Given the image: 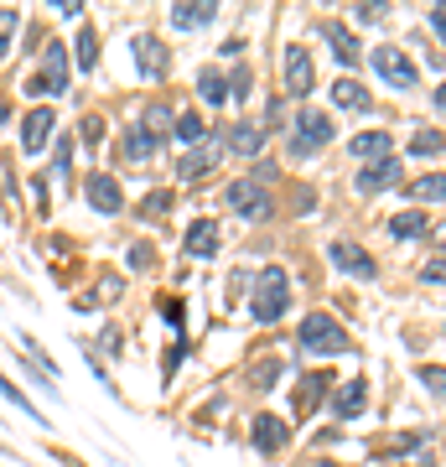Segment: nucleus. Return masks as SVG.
<instances>
[{
  "label": "nucleus",
  "mask_w": 446,
  "mask_h": 467,
  "mask_svg": "<svg viewBox=\"0 0 446 467\" xmlns=\"http://www.w3.org/2000/svg\"><path fill=\"white\" fill-rule=\"evenodd\" d=\"M285 306H291V281H285V270L264 265L260 275H254V301H249V312H254V322H281Z\"/></svg>",
  "instance_id": "1"
},
{
  "label": "nucleus",
  "mask_w": 446,
  "mask_h": 467,
  "mask_svg": "<svg viewBox=\"0 0 446 467\" xmlns=\"http://www.w3.org/2000/svg\"><path fill=\"white\" fill-rule=\"evenodd\" d=\"M301 348L306 353H347L353 343H347L343 322L327 317V312H312V317L301 322Z\"/></svg>",
  "instance_id": "2"
},
{
  "label": "nucleus",
  "mask_w": 446,
  "mask_h": 467,
  "mask_svg": "<svg viewBox=\"0 0 446 467\" xmlns=\"http://www.w3.org/2000/svg\"><path fill=\"white\" fill-rule=\"evenodd\" d=\"M229 208L239 218H249V223H260V218L275 213V198H270V187L254 182V177H239V182L229 187Z\"/></svg>",
  "instance_id": "3"
},
{
  "label": "nucleus",
  "mask_w": 446,
  "mask_h": 467,
  "mask_svg": "<svg viewBox=\"0 0 446 467\" xmlns=\"http://www.w3.org/2000/svg\"><path fill=\"white\" fill-rule=\"evenodd\" d=\"M332 130H337V125H332V115H322V109H301L296 115V135H291V156H312L316 146H327L332 140Z\"/></svg>",
  "instance_id": "4"
},
{
  "label": "nucleus",
  "mask_w": 446,
  "mask_h": 467,
  "mask_svg": "<svg viewBox=\"0 0 446 467\" xmlns=\"http://www.w3.org/2000/svg\"><path fill=\"white\" fill-rule=\"evenodd\" d=\"M63 88H67V47L63 42H47V52H42V73L26 84V94H63Z\"/></svg>",
  "instance_id": "5"
},
{
  "label": "nucleus",
  "mask_w": 446,
  "mask_h": 467,
  "mask_svg": "<svg viewBox=\"0 0 446 467\" xmlns=\"http://www.w3.org/2000/svg\"><path fill=\"white\" fill-rule=\"evenodd\" d=\"M218 156H223V140H213V135H208L202 146H192L182 161H177V177H182V182H202V177L218 167Z\"/></svg>",
  "instance_id": "6"
},
{
  "label": "nucleus",
  "mask_w": 446,
  "mask_h": 467,
  "mask_svg": "<svg viewBox=\"0 0 446 467\" xmlns=\"http://www.w3.org/2000/svg\"><path fill=\"white\" fill-rule=\"evenodd\" d=\"M312 88H316V78H312V52H306V47H285V94L306 99Z\"/></svg>",
  "instance_id": "7"
},
{
  "label": "nucleus",
  "mask_w": 446,
  "mask_h": 467,
  "mask_svg": "<svg viewBox=\"0 0 446 467\" xmlns=\"http://www.w3.org/2000/svg\"><path fill=\"white\" fill-rule=\"evenodd\" d=\"M374 67H379L395 88H415V78H420V73H415V63L405 57V52H395V47H374Z\"/></svg>",
  "instance_id": "8"
},
{
  "label": "nucleus",
  "mask_w": 446,
  "mask_h": 467,
  "mask_svg": "<svg viewBox=\"0 0 446 467\" xmlns=\"http://www.w3.org/2000/svg\"><path fill=\"white\" fill-rule=\"evenodd\" d=\"M52 125H57V115H52L47 104H36L32 115H26V125H21V150H26V156H36V150L47 146Z\"/></svg>",
  "instance_id": "9"
},
{
  "label": "nucleus",
  "mask_w": 446,
  "mask_h": 467,
  "mask_svg": "<svg viewBox=\"0 0 446 467\" xmlns=\"http://www.w3.org/2000/svg\"><path fill=\"white\" fill-rule=\"evenodd\" d=\"M88 202H94V213H119L125 208V192H119V182L109 171H94L88 177Z\"/></svg>",
  "instance_id": "10"
},
{
  "label": "nucleus",
  "mask_w": 446,
  "mask_h": 467,
  "mask_svg": "<svg viewBox=\"0 0 446 467\" xmlns=\"http://www.w3.org/2000/svg\"><path fill=\"white\" fill-rule=\"evenodd\" d=\"M395 182H399V161H395V156L358 167V192H384V187H395Z\"/></svg>",
  "instance_id": "11"
},
{
  "label": "nucleus",
  "mask_w": 446,
  "mask_h": 467,
  "mask_svg": "<svg viewBox=\"0 0 446 467\" xmlns=\"http://www.w3.org/2000/svg\"><path fill=\"white\" fill-rule=\"evenodd\" d=\"M182 244H187L192 260H213V254H218V223H213V218H198V223L187 229Z\"/></svg>",
  "instance_id": "12"
},
{
  "label": "nucleus",
  "mask_w": 446,
  "mask_h": 467,
  "mask_svg": "<svg viewBox=\"0 0 446 467\" xmlns=\"http://www.w3.org/2000/svg\"><path fill=\"white\" fill-rule=\"evenodd\" d=\"M213 16H218L213 0H182V5H171V21H177L182 32H198V26H208Z\"/></svg>",
  "instance_id": "13"
},
{
  "label": "nucleus",
  "mask_w": 446,
  "mask_h": 467,
  "mask_svg": "<svg viewBox=\"0 0 446 467\" xmlns=\"http://www.w3.org/2000/svg\"><path fill=\"white\" fill-rule=\"evenodd\" d=\"M285 420L281 416H254V447L260 451H281L285 447Z\"/></svg>",
  "instance_id": "14"
},
{
  "label": "nucleus",
  "mask_w": 446,
  "mask_h": 467,
  "mask_svg": "<svg viewBox=\"0 0 446 467\" xmlns=\"http://www.w3.org/2000/svg\"><path fill=\"white\" fill-rule=\"evenodd\" d=\"M316 32L327 36V42H332V52H337V57H343V63H358V36L347 32L343 21H322V26H316Z\"/></svg>",
  "instance_id": "15"
},
{
  "label": "nucleus",
  "mask_w": 446,
  "mask_h": 467,
  "mask_svg": "<svg viewBox=\"0 0 446 467\" xmlns=\"http://www.w3.org/2000/svg\"><path fill=\"white\" fill-rule=\"evenodd\" d=\"M368 405V389H364V379H347L343 389H337V400H332V416H343V420H353L358 410Z\"/></svg>",
  "instance_id": "16"
},
{
  "label": "nucleus",
  "mask_w": 446,
  "mask_h": 467,
  "mask_svg": "<svg viewBox=\"0 0 446 467\" xmlns=\"http://www.w3.org/2000/svg\"><path fill=\"white\" fill-rule=\"evenodd\" d=\"M389 156V135L384 130H364V135H353V161H384Z\"/></svg>",
  "instance_id": "17"
},
{
  "label": "nucleus",
  "mask_w": 446,
  "mask_h": 467,
  "mask_svg": "<svg viewBox=\"0 0 446 467\" xmlns=\"http://www.w3.org/2000/svg\"><path fill=\"white\" fill-rule=\"evenodd\" d=\"M332 265L337 270H353V275H374V260H368L364 250H353V244H332Z\"/></svg>",
  "instance_id": "18"
},
{
  "label": "nucleus",
  "mask_w": 446,
  "mask_h": 467,
  "mask_svg": "<svg viewBox=\"0 0 446 467\" xmlns=\"http://www.w3.org/2000/svg\"><path fill=\"white\" fill-rule=\"evenodd\" d=\"M229 146L239 150V156H254V150L264 146V130L254 125V119H239V125L229 130Z\"/></svg>",
  "instance_id": "19"
},
{
  "label": "nucleus",
  "mask_w": 446,
  "mask_h": 467,
  "mask_svg": "<svg viewBox=\"0 0 446 467\" xmlns=\"http://www.w3.org/2000/svg\"><path fill=\"white\" fill-rule=\"evenodd\" d=\"M410 198H420V202H446V171H426V177H415V182H410Z\"/></svg>",
  "instance_id": "20"
},
{
  "label": "nucleus",
  "mask_w": 446,
  "mask_h": 467,
  "mask_svg": "<svg viewBox=\"0 0 446 467\" xmlns=\"http://www.w3.org/2000/svg\"><path fill=\"white\" fill-rule=\"evenodd\" d=\"M156 146H161V135H150L146 125H135V130L125 135V156H130V161H146V156H156Z\"/></svg>",
  "instance_id": "21"
},
{
  "label": "nucleus",
  "mask_w": 446,
  "mask_h": 467,
  "mask_svg": "<svg viewBox=\"0 0 446 467\" xmlns=\"http://www.w3.org/2000/svg\"><path fill=\"white\" fill-rule=\"evenodd\" d=\"M198 94H202V104H223L229 99V78H223L218 67H202L198 73Z\"/></svg>",
  "instance_id": "22"
},
{
  "label": "nucleus",
  "mask_w": 446,
  "mask_h": 467,
  "mask_svg": "<svg viewBox=\"0 0 446 467\" xmlns=\"http://www.w3.org/2000/svg\"><path fill=\"white\" fill-rule=\"evenodd\" d=\"M171 135L192 150V146H202V140H208V125H202V115H192V109H187V115H177V130H171Z\"/></svg>",
  "instance_id": "23"
},
{
  "label": "nucleus",
  "mask_w": 446,
  "mask_h": 467,
  "mask_svg": "<svg viewBox=\"0 0 446 467\" xmlns=\"http://www.w3.org/2000/svg\"><path fill=\"white\" fill-rule=\"evenodd\" d=\"M332 99L343 104V109H368V88L353 84V78H337V84H332Z\"/></svg>",
  "instance_id": "24"
},
{
  "label": "nucleus",
  "mask_w": 446,
  "mask_h": 467,
  "mask_svg": "<svg viewBox=\"0 0 446 467\" xmlns=\"http://www.w3.org/2000/svg\"><path fill=\"white\" fill-rule=\"evenodd\" d=\"M327 389H332V374H306V384H301V410H312V405H322L327 400Z\"/></svg>",
  "instance_id": "25"
},
{
  "label": "nucleus",
  "mask_w": 446,
  "mask_h": 467,
  "mask_svg": "<svg viewBox=\"0 0 446 467\" xmlns=\"http://www.w3.org/2000/svg\"><path fill=\"white\" fill-rule=\"evenodd\" d=\"M135 57H140V67H146V73H161V67H166V52H161V42H156V36H140V42H135Z\"/></svg>",
  "instance_id": "26"
},
{
  "label": "nucleus",
  "mask_w": 446,
  "mask_h": 467,
  "mask_svg": "<svg viewBox=\"0 0 446 467\" xmlns=\"http://www.w3.org/2000/svg\"><path fill=\"white\" fill-rule=\"evenodd\" d=\"M389 234H395V239H420V234H426V213H399V218H389Z\"/></svg>",
  "instance_id": "27"
},
{
  "label": "nucleus",
  "mask_w": 446,
  "mask_h": 467,
  "mask_svg": "<svg viewBox=\"0 0 446 467\" xmlns=\"http://www.w3.org/2000/svg\"><path fill=\"white\" fill-rule=\"evenodd\" d=\"M16 26H21V11H16V5H0V47H11Z\"/></svg>",
  "instance_id": "28"
},
{
  "label": "nucleus",
  "mask_w": 446,
  "mask_h": 467,
  "mask_svg": "<svg viewBox=\"0 0 446 467\" xmlns=\"http://www.w3.org/2000/svg\"><path fill=\"white\" fill-rule=\"evenodd\" d=\"M94 63H99V36L78 32V67H94Z\"/></svg>",
  "instance_id": "29"
},
{
  "label": "nucleus",
  "mask_w": 446,
  "mask_h": 467,
  "mask_svg": "<svg viewBox=\"0 0 446 467\" xmlns=\"http://www.w3.org/2000/svg\"><path fill=\"white\" fill-rule=\"evenodd\" d=\"M0 395H5V400H16L21 410H26V420H42V410H36V405L26 400V395H21V389H16V384H11V379H0Z\"/></svg>",
  "instance_id": "30"
},
{
  "label": "nucleus",
  "mask_w": 446,
  "mask_h": 467,
  "mask_svg": "<svg viewBox=\"0 0 446 467\" xmlns=\"http://www.w3.org/2000/svg\"><path fill=\"white\" fill-rule=\"evenodd\" d=\"M410 150H415V156H436V150H441V130H420L410 140Z\"/></svg>",
  "instance_id": "31"
},
{
  "label": "nucleus",
  "mask_w": 446,
  "mask_h": 467,
  "mask_svg": "<svg viewBox=\"0 0 446 467\" xmlns=\"http://www.w3.org/2000/svg\"><path fill=\"white\" fill-rule=\"evenodd\" d=\"M166 208H171V192H146V202H140V213L146 218H161Z\"/></svg>",
  "instance_id": "32"
},
{
  "label": "nucleus",
  "mask_w": 446,
  "mask_h": 467,
  "mask_svg": "<svg viewBox=\"0 0 446 467\" xmlns=\"http://www.w3.org/2000/svg\"><path fill=\"white\" fill-rule=\"evenodd\" d=\"M166 119H171V115H166L161 104H150V109H146V119H140V125H146L150 135H166Z\"/></svg>",
  "instance_id": "33"
},
{
  "label": "nucleus",
  "mask_w": 446,
  "mask_h": 467,
  "mask_svg": "<svg viewBox=\"0 0 446 467\" xmlns=\"http://www.w3.org/2000/svg\"><path fill=\"white\" fill-rule=\"evenodd\" d=\"M67 167H73V140L63 135V140H57V171L67 177Z\"/></svg>",
  "instance_id": "34"
},
{
  "label": "nucleus",
  "mask_w": 446,
  "mask_h": 467,
  "mask_svg": "<svg viewBox=\"0 0 446 467\" xmlns=\"http://www.w3.org/2000/svg\"><path fill=\"white\" fill-rule=\"evenodd\" d=\"M420 379H426L430 389H436V395H441V400H446V368H426V374H420Z\"/></svg>",
  "instance_id": "35"
},
{
  "label": "nucleus",
  "mask_w": 446,
  "mask_h": 467,
  "mask_svg": "<svg viewBox=\"0 0 446 467\" xmlns=\"http://www.w3.org/2000/svg\"><path fill=\"white\" fill-rule=\"evenodd\" d=\"M150 265V244H130V270H146Z\"/></svg>",
  "instance_id": "36"
},
{
  "label": "nucleus",
  "mask_w": 446,
  "mask_h": 467,
  "mask_svg": "<svg viewBox=\"0 0 446 467\" xmlns=\"http://www.w3.org/2000/svg\"><path fill=\"white\" fill-rule=\"evenodd\" d=\"M426 281H430V285H446V254L426 265Z\"/></svg>",
  "instance_id": "37"
},
{
  "label": "nucleus",
  "mask_w": 446,
  "mask_h": 467,
  "mask_svg": "<svg viewBox=\"0 0 446 467\" xmlns=\"http://www.w3.org/2000/svg\"><path fill=\"white\" fill-rule=\"evenodd\" d=\"M229 88H233V99H244V94H249V67H239V73H233Z\"/></svg>",
  "instance_id": "38"
},
{
  "label": "nucleus",
  "mask_w": 446,
  "mask_h": 467,
  "mask_svg": "<svg viewBox=\"0 0 446 467\" xmlns=\"http://www.w3.org/2000/svg\"><path fill=\"white\" fill-rule=\"evenodd\" d=\"M430 32L446 42V5H436V11H430Z\"/></svg>",
  "instance_id": "39"
},
{
  "label": "nucleus",
  "mask_w": 446,
  "mask_h": 467,
  "mask_svg": "<svg viewBox=\"0 0 446 467\" xmlns=\"http://www.w3.org/2000/svg\"><path fill=\"white\" fill-rule=\"evenodd\" d=\"M436 109H441V115H446V84L436 88Z\"/></svg>",
  "instance_id": "40"
},
{
  "label": "nucleus",
  "mask_w": 446,
  "mask_h": 467,
  "mask_svg": "<svg viewBox=\"0 0 446 467\" xmlns=\"http://www.w3.org/2000/svg\"><path fill=\"white\" fill-rule=\"evenodd\" d=\"M436 244H446V223H441V229H436Z\"/></svg>",
  "instance_id": "41"
},
{
  "label": "nucleus",
  "mask_w": 446,
  "mask_h": 467,
  "mask_svg": "<svg viewBox=\"0 0 446 467\" xmlns=\"http://www.w3.org/2000/svg\"><path fill=\"white\" fill-rule=\"evenodd\" d=\"M67 467H83V462H73V457H67Z\"/></svg>",
  "instance_id": "42"
}]
</instances>
